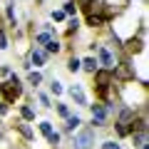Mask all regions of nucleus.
Here are the masks:
<instances>
[{
    "label": "nucleus",
    "mask_w": 149,
    "mask_h": 149,
    "mask_svg": "<svg viewBox=\"0 0 149 149\" xmlns=\"http://www.w3.org/2000/svg\"><path fill=\"white\" fill-rule=\"evenodd\" d=\"M102 149H119V144L117 142H104V144H102Z\"/></svg>",
    "instance_id": "19"
},
{
    "label": "nucleus",
    "mask_w": 149,
    "mask_h": 149,
    "mask_svg": "<svg viewBox=\"0 0 149 149\" xmlns=\"http://www.w3.org/2000/svg\"><path fill=\"white\" fill-rule=\"evenodd\" d=\"M80 124H82V119L74 114V117H67V124H65V129H67V132H74V129L80 127Z\"/></svg>",
    "instance_id": "10"
},
{
    "label": "nucleus",
    "mask_w": 149,
    "mask_h": 149,
    "mask_svg": "<svg viewBox=\"0 0 149 149\" xmlns=\"http://www.w3.org/2000/svg\"><path fill=\"white\" fill-rule=\"evenodd\" d=\"M22 117H25V119H32L35 114H32V109H30V107H22Z\"/></svg>",
    "instance_id": "18"
},
{
    "label": "nucleus",
    "mask_w": 149,
    "mask_h": 149,
    "mask_svg": "<svg viewBox=\"0 0 149 149\" xmlns=\"http://www.w3.org/2000/svg\"><path fill=\"white\" fill-rule=\"evenodd\" d=\"M70 95H72V100L77 102V104H87V97H85V92H82V87L72 85L70 87Z\"/></svg>",
    "instance_id": "5"
},
{
    "label": "nucleus",
    "mask_w": 149,
    "mask_h": 149,
    "mask_svg": "<svg viewBox=\"0 0 149 149\" xmlns=\"http://www.w3.org/2000/svg\"><path fill=\"white\" fill-rule=\"evenodd\" d=\"M52 17H55V20H62V17H65V13H62V10H57V13H52Z\"/></svg>",
    "instance_id": "22"
},
{
    "label": "nucleus",
    "mask_w": 149,
    "mask_h": 149,
    "mask_svg": "<svg viewBox=\"0 0 149 149\" xmlns=\"http://www.w3.org/2000/svg\"><path fill=\"white\" fill-rule=\"evenodd\" d=\"M45 45H47V52H60V42H57V40H52V37H50Z\"/></svg>",
    "instance_id": "11"
},
{
    "label": "nucleus",
    "mask_w": 149,
    "mask_h": 149,
    "mask_svg": "<svg viewBox=\"0 0 149 149\" xmlns=\"http://www.w3.org/2000/svg\"><path fill=\"white\" fill-rule=\"evenodd\" d=\"M8 17H10V22H15V10H13L10 5H8Z\"/></svg>",
    "instance_id": "21"
},
{
    "label": "nucleus",
    "mask_w": 149,
    "mask_h": 149,
    "mask_svg": "<svg viewBox=\"0 0 149 149\" xmlns=\"http://www.w3.org/2000/svg\"><path fill=\"white\" fill-rule=\"evenodd\" d=\"M50 90H52V95H62V92H65V87H62V85H60V82H57V80H55V82H52V85H50Z\"/></svg>",
    "instance_id": "13"
},
{
    "label": "nucleus",
    "mask_w": 149,
    "mask_h": 149,
    "mask_svg": "<svg viewBox=\"0 0 149 149\" xmlns=\"http://www.w3.org/2000/svg\"><path fill=\"white\" fill-rule=\"evenodd\" d=\"M67 70H70V72H77V70H80V60H77V57H72V60L67 62Z\"/></svg>",
    "instance_id": "12"
},
{
    "label": "nucleus",
    "mask_w": 149,
    "mask_h": 149,
    "mask_svg": "<svg viewBox=\"0 0 149 149\" xmlns=\"http://www.w3.org/2000/svg\"><path fill=\"white\" fill-rule=\"evenodd\" d=\"M47 40H50V35H47V32H40V35H37V42H40V45H45Z\"/></svg>",
    "instance_id": "17"
},
{
    "label": "nucleus",
    "mask_w": 149,
    "mask_h": 149,
    "mask_svg": "<svg viewBox=\"0 0 149 149\" xmlns=\"http://www.w3.org/2000/svg\"><path fill=\"white\" fill-rule=\"evenodd\" d=\"M92 142H95V132H92V129H82V132L74 137V147L77 149H90Z\"/></svg>",
    "instance_id": "1"
},
{
    "label": "nucleus",
    "mask_w": 149,
    "mask_h": 149,
    "mask_svg": "<svg viewBox=\"0 0 149 149\" xmlns=\"http://www.w3.org/2000/svg\"><path fill=\"white\" fill-rule=\"evenodd\" d=\"M30 62L35 65V67L45 65V52H40V50H32V55H30Z\"/></svg>",
    "instance_id": "9"
},
{
    "label": "nucleus",
    "mask_w": 149,
    "mask_h": 149,
    "mask_svg": "<svg viewBox=\"0 0 149 149\" xmlns=\"http://www.w3.org/2000/svg\"><path fill=\"white\" fill-rule=\"evenodd\" d=\"M74 10H77V8H74V3H67V5H65V15H74Z\"/></svg>",
    "instance_id": "15"
},
{
    "label": "nucleus",
    "mask_w": 149,
    "mask_h": 149,
    "mask_svg": "<svg viewBox=\"0 0 149 149\" xmlns=\"http://www.w3.org/2000/svg\"><path fill=\"white\" fill-rule=\"evenodd\" d=\"M132 117H134V112H132V109H124L122 114H119V124H117L119 134H127V132H129V129H127V122H129Z\"/></svg>",
    "instance_id": "4"
},
{
    "label": "nucleus",
    "mask_w": 149,
    "mask_h": 149,
    "mask_svg": "<svg viewBox=\"0 0 149 149\" xmlns=\"http://www.w3.org/2000/svg\"><path fill=\"white\" fill-rule=\"evenodd\" d=\"M40 132L50 139V144H57V142H60V134L52 129V124H50V122H40Z\"/></svg>",
    "instance_id": "3"
},
{
    "label": "nucleus",
    "mask_w": 149,
    "mask_h": 149,
    "mask_svg": "<svg viewBox=\"0 0 149 149\" xmlns=\"http://www.w3.org/2000/svg\"><path fill=\"white\" fill-rule=\"evenodd\" d=\"M42 82V74L40 72H30V85H40Z\"/></svg>",
    "instance_id": "14"
},
{
    "label": "nucleus",
    "mask_w": 149,
    "mask_h": 149,
    "mask_svg": "<svg viewBox=\"0 0 149 149\" xmlns=\"http://www.w3.org/2000/svg\"><path fill=\"white\" fill-rule=\"evenodd\" d=\"M57 112L62 114V117H70V114H67V107H65V104H57Z\"/></svg>",
    "instance_id": "20"
},
{
    "label": "nucleus",
    "mask_w": 149,
    "mask_h": 149,
    "mask_svg": "<svg viewBox=\"0 0 149 149\" xmlns=\"http://www.w3.org/2000/svg\"><path fill=\"white\" fill-rule=\"evenodd\" d=\"M104 117H107V109H104V107H100V104L92 107V122H95V124H102V122H104Z\"/></svg>",
    "instance_id": "6"
},
{
    "label": "nucleus",
    "mask_w": 149,
    "mask_h": 149,
    "mask_svg": "<svg viewBox=\"0 0 149 149\" xmlns=\"http://www.w3.org/2000/svg\"><path fill=\"white\" fill-rule=\"evenodd\" d=\"M100 62L104 65V67H114V60H112V55H109L107 47H100Z\"/></svg>",
    "instance_id": "7"
},
{
    "label": "nucleus",
    "mask_w": 149,
    "mask_h": 149,
    "mask_svg": "<svg viewBox=\"0 0 149 149\" xmlns=\"http://www.w3.org/2000/svg\"><path fill=\"white\" fill-rule=\"evenodd\" d=\"M132 137H134V147L147 149V127H144V122L139 124V129H137V132H132Z\"/></svg>",
    "instance_id": "2"
},
{
    "label": "nucleus",
    "mask_w": 149,
    "mask_h": 149,
    "mask_svg": "<svg viewBox=\"0 0 149 149\" xmlns=\"http://www.w3.org/2000/svg\"><path fill=\"white\" fill-rule=\"evenodd\" d=\"M8 47V37H5V32L0 30V50H5Z\"/></svg>",
    "instance_id": "16"
},
{
    "label": "nucleus",
    "mask_w": 149,
    "mask_h": 149,
    "mask_svg": "<svg viewBox=\"0 0 149 149\" xmlns=\"http://www.w3.org/2000/svg\"><path fill=\"white\" fill-rule=\"evenodd\" d=\"M97 65H100V62H97L95 57H85V60H80V67H85L87 72H97Z\"/></svg>",
    "instance_id": "8"
}]
</instances>
